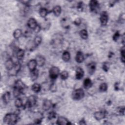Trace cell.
Here are the masks:
<instances>
[{
  "label": "cell",
  "mask_w": 125,
  "mask_h": 125,
  "mask_svg": "<svg viewBox=\"0 0 125 125\" xmlns=\"http://www.w3.org/2000/svg\"><path fill=\"white\" fill-rule=\"evenodd\" d=\"M19 119L18 115L17 113H7L3 119V123L7 125H15L18 122Z\"/></svg>",
  "instance_id": "obj_1"
},
{
  "label": "cell",
  "mask_w": 125,
  "mask_h": 125,
  "mask_svg": "<svg viewBox=\"0 0 125 125\" xmlns=\"http://www.w3.org/2000/svg\"><path fill=\"white\" fill-rule=\"evenodd\" d=\"M72 98L75 101L82 99L84 96V92L82 88H77L72 93Z\"/></svg>",
  "instance_id": "obj_2"
},
{
  "label": "cell",
  "mask_w": 125,
  "mask_h": 125,
  "mask_svg": "<svg viewBox=\"0 0 125 125\" xmlns=\"http://www.w3.org/2000/svg\"><path fill=\"white\" fill-rule=\"evenodd\" d=\"M60 74V69L57 66H52L49 70V77L52 80H55Z\"/></svg>",
  "instance_id": "obj_3"
},
{
  "label": "cell",
  "mask_w": 125,
  "mask_h": 125,
  "mask_svg": "<svg viewBox=\"0 0 125 125\" xmlns=\"http://www.w3.org/2000/svg\"><path fill=\"white\" fill-rule=\"evenodd\" d=\"M36 102L37 100L36 97L34 95H30L27 98L25 105L27 106L28 108L32 107L36 104Z\"/></svg>",
  "instance_id": "obj_4"
},
{
  "label": "cell",
  "mask_w": 125,
  "mask_h": 125,
  "mask_svg": "<svg viewBox=\"0 0 125 125\" xmlns=\"http://www.w3.org/2000/svg\"><path fill=\"white\" fill-rule=\"evenodd\" d=\"M100 21L102 26H105L108 21V16L106 11H103L100 16Z\"/></svg>",
  "instance_id": "obj_5"
},
{
  "label": "cell",
  "mask_w": 125,
  "mask_h": 125,
  "mask_svg": "<svg viewBox=\"0 0 125 125\" xmlns=\"http://www.w3.org/2000/svg\"><path fill=\"white\" fill-rule=\"evenodd\" d=\"M27 25V26L30 29L33 30H35L38 25L36 20L33 18H31L28 20Z\"/></svg>",
  "instance_id": "obj_6"
},
{
  "label": "cell",
  "mask_w": 125,
  "mask_h": 125,
  "mask_svg": "<svg viewBox=\"0 0 125 125\" xmlns=\"http://www.w3.org/2000/svg\"><path fill=\"white\" fill-rule=\"evenodd\" d=\"M56 124L59 125H68L71 124V123L66 118L62 116H60L58 118Z\"/></svg>",
  "instance_id": "obj_7"
},
{
  "label": "cell",
  "mask_w": 125,
  "mask_h": 125,
  "mask_svg": "<svg viewBox=\"0 0 125 125\" xmlns=\"http://www.w3.org/2000/svg\"><path fill=\"white\" fill-rule=\"evenodd\" d=\"M106 116L105 111H96L94 113V117L97 121H100L104 119Z\"/></svg>",
  "instance_id": "obj_8"
},
{
  "label": "cell",
  "mask_w": 125,
  "mask_h": 125,
  "mask_svg": "<svg viewBox=\"0 0 125 125\" xmlns=\"http://www.w3.org/2000/svg\"><path fill=\"white\" fill-rule=\"evenodd\" d=\"M14 87L21 90L22 92L26 88V86L21 80H18L15 83Z\"/></svg>",
  "instance_id": "obj_9"
},
{
  "label": "cell",
  "mask_w": 125,
  "mask_h": 125,
  "mask_svg": "<svg viewBox=\"0 0 125 125\" xmlns=\"http://www.w3.org/2000/svg\"><path fill=\"white\" fill-rule=\"evenodd\" d=\"M37 63L35 59H32L30 60L27 63V67L29 70L31 72L36 69Z\"/></svg>",
  "instance_id": "obj_10"
},
{
  "label": "cell",
  "mask_w": 125,
  "mask_h": 125,
  "mask_svg": "<svg viewBox=\"0 0 125 125\" xmlns=\"http://www.w3.org/2000/svg\"><path fill=\"white\" fill-rule=\"evenodd\" d=\"M14 65L15 64L13 62V60L11 58L8 59L4 63L5 67L8 71H10L12 69H13V68L14 66Z\"/></svg>",
  "instance_id": "obj_11"
},
{
  "label": "cell",
  "mask_w": 125,
  "mask_h": 125,
  "mask_svg": "<svg viewBox=\"0 0 125 125\" xmlns=\"http://www.w3.org/2000/svg\"><path fill=\"white\" fill-rule=\"evenodd\" d=\"M99 7V2L97 0H92L89 2V8L91 11H95Z\"/></svg>",
  "instance_id": "obj_12"
},
{
  "label": "cell",
  "mask_w": 125,
  "mask_h": 125,
  "mask_svg": "<svg viewBox=\"0 0 125 125\" xmlns=\"http://www.w3.org/2000/svg\"><path fill=\"white\" fill-rule=\"evenodd\" d=\"M84 71L81 67H78L76 70V74L75 77L77 80L82 79L84 76Z\"/></svg>",
  "instance_id": "obj_13"
},
{
  "label": "cell",
  "mask_w": 125,
  "mask_h": 125,
  "mask_svg": "<svg viewBox=\"0 0 125 125\" xmlns=\"http://www.w3.org/2000/svg\"><path fill=\"white\" fill-rule=\"evenodd\" d=\"M52 106L51 102L47 99L44 100L42 103V108L44 111H47L49 110Z\"/></svg>",
  "instance_id": "obj_14"
},
{
  "label": "cell",
  "mask_w": 125,
  "mask_h": 125,
  "mask_svg": "<svg viewBox=\"0 0 125 125\" xmlns=\"http://www.w3.org/2000/svg\"><path fill=\"white\" fill-rule=\"evenodd\" d=\"M35 60H36L37 65H38L40 67H42L44 65L45 62V58L42 55H38Z\"/></svg>",
  "instance_id": "obj_15"
},
{
  "label": "cell",
  "mask_w": 125,
  "mask_h": 125,
  "mask_svg": "<svg viewBox=\"0 0 125 125\" xmlns=\"http://www.w3.org/2000/svg\"><path fill=\"white\" fill-rule=\"evenodd\" d=\"M87 69L88 73L90 75H92L96 70V64L95 62H92L89 63L87 65Z\"/></svg>",
  "instance_id": "obj_16"
},
{
  "label": "cell",
  "mask_w": 125,
  "mask_h": 125,
  "mask_svg": "<svg viewBox=\"0 0 125 125\" xmlns=\"http://www.w3.org/2000/svg\"><path fill=\"white\" fill-rule=\"evenodd\" d=\"M75 60L78 63H79L83 62L84 60V56L83 53L81 51L77 52L75 56Z\"/></svg>",
  "instance_id": "obj_17"
},
{
  "label": "cell",
  "mask_w": 125,
  "mask_h": 125,
  "mask_svg": "<svg viewBox=\"0 0 125 125\" xmlns=\"http://www.w3.org/2000/svg\"><path fill=\"white\" fill-rule=\"evenodd\" d=\"M10 93L8 91L5 92L2 96V100L5 104H7L10 100Z\"/></svg>",
  "instance_id": "obj_18"
},
{
  "label": "cell",
  "mask_w": 125,
  "mask_h": 125,
  "mask_svg": "<svg viewBox=\"0 0 125 125\" xmlns=\"http://www.w3.org/2000/svg\"><path fill=\"white\" fill-rule=\"evenodd\" d=\"M52 11L55 16H56V17H59L61 14V7L60 5H56L53 8Z\"/></svg>",
  "instance_id": "obj_19"
},
{
  "label": "cell",
  "mask_w": 125,
  "mask_h": 125,
  "mask_svg": "<svg viewBox=\"0 0 125 125\" xmlns=\"http://www.w3.org/2000/svg\"><path fill=\"white\" fill-rule=\"evenodd\" d=\"M70 54L67 51H64L62 54V59L65 62H68L70 60Z\"/></svg>",
  "instance_id": "obj_20"
},
{
  "label": "cell",
  "mask_w": 125,
  "mask_h": 125,
  "mask_svg": "<svg viewBox=\"0 0 125 125\" xmlns=\"http://www.w3.org/2000/svg\"><path fill=\"white\" fill-rule=\"evenodd\" d=\"M83 85L85 89H89L92 85L91 80L89 78H86L83 83Z\"/></svg>",
  "instance_id": "obj_21"
},
{
  "label": "cell",
  "mask_w": 125,
  "mask_h": 125,
  "mask_svg": "<svg viewBox=\"0 0 125 125\" xmlns=\"http://www.w3.org/2000/svg\"><path fill=\"white\" fill-rule=\"evenodd\" d=\"M31 89L35 93L39 92L41 90V85L38 83H34L32 84Z\"/></svg>",
  "instance_id": "obj_22"
},
{
  "label": "cell",
  "mask_w": 125,
  "mask_h": 125,
  "mask_svg": "<svg viewBox=\"0 0 125 125\" xmlns=\"http://www.w3.org/2000/svg\"><path fill=\"white\" fill-rule=\"evenodd\" d=\"M22 34V31L21 29H17L14 30L13 34V37L15 39H18L21 36Z\"/></svg>",
  "instance_id": "obj_23"
},
{
  "label": "cell",
  "mask_w": 125,
  "mask_h": 125,
  "mask_svg": "<svg viewBox=\"0 0 125 125\" xmlns=\"http://www.w3.org/2000/svg\"><path fill=\"white\" fill-rule=\"evenodd\" d=\"M24 55V51L22 49H19L16 53V57L18 60H21L23 59Z\"/></svg>",
  "instance_id": "obj_24"
},
{
  "label": "cell",
  "mask_w": 125,
  "mask_h": 125,
  "mask_svg": "<svg viewBox=\"0 0 125 125\" xmlns=\"http://www.w3.org/2000/svg\"><path fill=\"white\" fill-rule=\"evenodd\" d=\"M81 38L83 40H86L88 38V33L86 29H82L79 32Z\"/></svg>",
  "instance_id": "obj_25"
},
{
  "label": "cell",
  "mask_w": 125,
  "mask_h": 125,
  "mask_svg": "<svg viewBox=\"0 0 125 125\" xmlns=\"http://www.w3.org/2000/svg\"><path fill=\"white\" fill-rule=\"evenodd\" d=\"M39 76V70L37 69H36L33 71H31V79L32 81H34L37 80Z\"/></svg>",
  "instance_id": "obj_26"
},
{
  "label": "cell",
  "mask_w": 125,
  "mask_h": 125,
  "mask_svg": "<svg viewBox=\"0 0 125 125\" xmlns=\"http://www.w3.org/2000/svg\"><path fill=\"white\" fill-rule=\"evenodd\" d=\"M42 41V38L40 36H37L35 37L33 42L35 47L39 46Z\"/></svg>",
  "instance_id": "obj_27"
},
{
  "label": "cell",
  "mask_w": 125,
  "mask_h": 125,
  "mask_svg": "<svg viewBox=\"0 0 125 125\" xmlns=\"http://www.w3.org/2000/svg\"><path fill=\"white\" fill-rule=\"evenodd\" d=\"M39 14L41 17L44 18L48 14V11L45 8H41L39 10Z\"/></svg>",
  "instance_id": "obj_28"
},
{
  "label": "cell",
  "mask_w": 125,
  "mask_h": 125,
  "mask_svg": "<svg viewBox=\"0 0 125 125\" xmlns=\"http://www.w3.org/2000/svg\"><path fill=\"white\" fill-rule=\"evenodd\" d=\"M15 105L17 108L21 107L23 105V102L21 99L20 98H17L15 101Z\"/></svg>",
  "instance_id": "obj_29"
},
{
  "label": "cell",
  "mask_w": 125,
  "mask_h": 125,
  "mask_svg": "<svg viewBox=\"0 0 125 125\" xmlns=\"http://www.w3.org/2000/svg\"><path fill=\"white\" fill-rule=\"evenodd\" d=\"M107 89V84L106 83H102L100 85L99 90L101 92H105Z\"/></svg>",
  "instance_id": "obj_30"
},
{
  "label": "cell",
  "mask_w": 125,
  "mask_h": 125,
  "mask_svg": "<svg viewBox=\"0 0 125 125\" xmlns=\"http://www.w3.org/2000/svg\"><path fill=\"white\" fill-rule=\"evenodd\" d=\"M69 76L68 72L66 71H63L60 73V77L62 80H66Z\"/></svg>",
  "instance_id": "obj_31"
},
{
  "label": "cell",
  "mask_w": 125,
  "mask_h": 125,
  "mask_svg": "<svg viewBox=\"0 0 125 125\" xmlns=\"http://www.w3.org/2000/svg\"><path fill=\"white\" fill-rule=\"evenodd\" d=\"M109 63L108 62H104L102 65V69L105 72H107L109 69Z\"/></svg>",
  "instance_id": "obj_32"
},
{
  "label": "cell",
  "mask_w": 125,
  "mask_h": 125,
  "mask_svg": "<svg viewBox=\"0 0 125 125\" xmlns=\"http://www.w3.org/2000/svg\"><path fill=\"white\" fill-rule=\"evenodd\" d=\"M22 92L16 88L14 87V89H13V95L15 97H18L20 96V95L22 93Z\"/></svg>",
  "instance_id": "obj_33"
},
{
  "label": "cell",
  "mask_w": 125,
  "mask_h": 125,
  "mask_svg": "<svg viewBox=\"0 0 125 125\" xmlns=\"http://www.w3.org/2000/svg\"><path fill=\"white\" fill-rule=\"evenodd\" d=\"M48 119L49 120H52L53 119H55L56 117V113L54 111H51L49 112L47 115Z\"/></svg>",
  "instance_id": "obj_34"
},
{
  "label": "cell",
  "mask_w": 125,
  "mask_h": 125,
  "mask_svg": "<svg viewBox=\"0 0 125 125\" xmlns=\"http://www.w3.org/2000/svg\"><path fill=\"white\" fill-rule=\"evenodd\" d=\"M121 61L122 62H125V48L124 46L121 50Z\"/></svg>",
  "instance_id": "obj_35"
},
{
  "label": "cell",
  "mask_w": 125,
  "mask_h": 125,
  "mask_svg": "<svg viewBox=\"0 0 125 125\" xmlns=\"http://www.w3.org/2000/svg\"><path fill=\"white\" fill-rule=\"evenodd\" d=\"M57 85H56V84L54 83H51V84L50 85V87H49V89H50V91L52 92H55L57 91Z\"/></svg>",
  "instance_id": "obj_36"
},
{
  "label": "cell",
  "mask_w": 125,
  "mask_h": 125,
  "mask_svg": "<svg viewBox=\"0 0 125 125\" xmlns=\"http://www.w3.org/2000/svg\"><path fill=\"white\" fill-rule=\"evenodd\" d=\"M120 36V34L119 31H117L113 36V40L116 42Z\"/></svg>",
  "instance_id": "obj_37"
},
{
  "label": "cell",
  "mask_w": 125,
  "mask_h": 125,
  "mask_svg": "<svg viewBox=\"0 0 125 125\" xmlns=\"http://www.w3.org/2000/svg\"><path fill=\"white\" fill-rule=\"evenodd\" d=\"M81 22H82V21H81V19L79 18H76V19L74 20V23L76 25L78 26V25H80L81 24Z\"/></svg>",
  "instance_id": "obj_38"
},
{
  "label": "cell",
  "mask_w": 125,
  "mask_h": 125,
  "mask_svg": "<svg viewBox=\"0 0 125 125\" xmlns=\"http://www.w3.org/2000/svg\"><path fill=\"white\" fill-rule=\"evenodd\" d=\"M32 34V33L31 32V31L30 30H26L24 33V36L26 37H29L30 36L31 34Z\"/></svg>",
  "instance_id": "obj_39"
},
{
  "label": "cell",
  "mask_w": 125,
  "mask_h": 125,
  "mask_svg": "<svg viewBox=\"0 0 125 125\" xmlns=\"http://www.w3.org/2000/svg\"><path fill=\"white\" fill-rule=\"evenodd\" d=\"M119 112L121 114V115H124V113H125V107H120L119 110Z\"/></svg>",
  "instance_id": "obj_40"
},
{
  "label": "cell",
  "mask_w": 125,
  "mask_h": 125,
  "mask_svg": "<svg viewBox=\"0 0 125 125\" xmlns=\"http://www.w3.org/2000/svg\"><path fill=\"white\" fill-rule=\"evenodd\" d=\"M83 2H82V1L79 2L78 3L77 8H78V9H82V8H83Z\"/></svg>",
  "instance_id": "obj_41"
},
{
  "label": "cell",
  "mask_w": 125,
  "mask_h": 125,
  "mask_svg": "<svg viewBox=\"0 0 125 125\" xmlns=\"http://www.w3.org/2000/svg\"><path fill=\"white\" fill-rule=\"evenodd\" d=\"M79 124L80 125H86V122L84 119H82L80 121Z\"/></svg>",
  "instance_id": "obj_42"
}]
</instances>
